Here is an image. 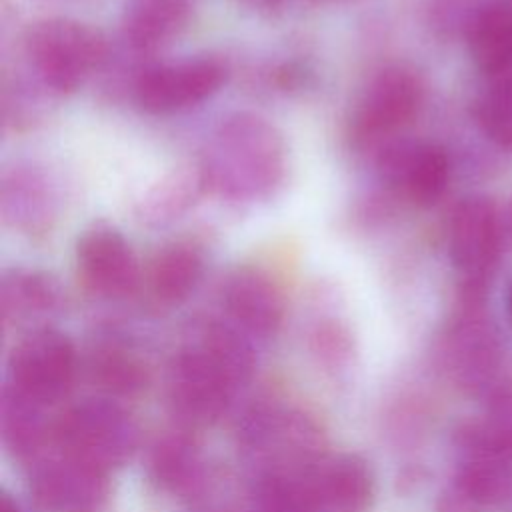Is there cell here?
<instances>
[{
    "instance_id": "6da1fadb",
    "label": "cell",
    "mask_w": 512,
    "mask_h": 512,
    "mask_svg": "<svg viewBox=\"0 0 512 512\" xmlns=\"http://www.w3.org/2000/svg\"><path fill=\"white\" fill-rule=\"evenodd\" d=\"M256 356L250 336L232 322H208L174 358L168 396L188 424L220 418L234 392L250 380Z\"/></svg>"
},
{
    "instance_id": "7a4b0ae2",
    "label": "cell",
    "mask_w": 512,
    "mask_h": 512,
    "mask_svg": "<svg viewBox=\"0 0 512 512\" xmlns=\"http://www.w3.org/2000/svg\"><path fill=\"white\" fill-rule=\"evenodd\" d=\"M202 170L208 188L234 202H256L274 194L286 170L282 134L256 114H234L214 130Z\"/></svg>"
},
{
    "instance_id": "3957f363",
    "label": "cell",
    "mask_w": 512,
    "mask_h": 512,
    "mask_svg": "<svg viewBox=\"0 0 512 512\" xmlns=\"http://www.w3.org/2000/svg\"><path fill=\"white\" fill-rule=\"evenodd\" d=\"M240 442L258 478L298 480L324 456L318 426L306 414L282 406L254 408L242 420Z\"/></svg>"
},
{
    "instance_id": "277c9868",
    "label": "cell",
    "mask_w": 512,
    "mask_h": 512,
    "mask_svg": "<svg viewBox=\"0 0 512 512\" xmlns=\"http://www.w3.org/2000/svg\"><path fill=\"white\" fill-rule=\"evenodd\" d=\"M106 54L102 32L72 18L38 20L26 34V56L34 74L58 94L78 90Z\"/></svg>"
},
{
    "instance_id": "5b68a950",
    "label": "cell",
    "mask_w": 512,
    "mask_h": 512,
    "mask_svg": "<svg viewBox=\"0 0 512 512\" xmlns=\"http://www.w3.org/2000/svg\"><path fill=\"white\" fill-rule=\"evenodd\" d=\"M58 448L104 472L122 466L136 450L138 428L112 400L90 398L68 408L54 424Z\"/></svg>"
},
{
    "instance_id": "8992f818",
    "label": "cell",
    "mask_w": 512,
    "mask_h": 512,
    "mask_svg": "<svg viewBox=\"0 0 512 512\" xmlns=\"http://www.w3.org/2000/svg\"><path fill=\"white\" fill-rule=\"evenodd\" d=\"M500 212L488 196H466L452 210L448 254L462 280L464 308H480L502 248Z\"/></svg>"
},
{
    "instance_id": "52a82bcc",
    "label": "cell",
    "mask_w": 512,
    "mask_h": 512,
    "mask_svg": "<svg viewBox=\"0 0 512 512\" xmlns=\"http://www.w3.org/2000/svg\"><path fill=\"white\" fill-rule=\"evenodd\" d=\"M74 376L76 352L70 338L52 328H38L14 348L8 388L34 404L48 406L70 390Z\"/></svg>"
},
{
    "instance_id": "ba28073f",
    "label": "cell",
    "mask_w": 512,
    "mask_h": 512,
    "mask_svg": "<svg viewBox=\"0 0 512 512\" xmlns=\"http://www.w3.org/2000/svg\"><path fill=\"white\" fill-rule=\"evenodd\" d=\"M422 84L404 66H386L362 90L352 116L350 136L356 146H372L404 128L418 112Z\"/></svg>"
},
{
    "instance_id": "9c48e42d",
    "label": "cell",
    "mask_w": 512,
    "mask_h": 512,
    "mask_svg": "<svg viewBox=\"0 0 512 512\" xmlns=\"http://www.w3.org/2000/svg\"><path fill=\"white\" fill-rule=\"evenodd\" d=\"M30 490L44 512H100L110 486L108 472L60 450L34 468Z\"/></svg>"
},
{
    "instance_id": "30bf717a",
    "label": "cell",
    "mask_w": 512,
    "mask_h": 512,
    "mask_svg": "<svg viewBox=\"0 0 512 512\" xmlns=\"http://www.w3.org/2000/svg\"><path fill=\"white\" fill-rule=\"evenodd\" d=\"M444 360L452 380L466 392L482 398L500 378L502 348L492 326L478 308H464L448 332Z\"/></svg>"
},
{
    "instance_id": "8fae6325",
    "label": "cell",
    "mask_w": 512,
    "mask_h": 512,
    "mask_svg": "<svg viewBox=\"0 0 512 512\" xmlns=\"http://www.w3.org/2000/svg\"><path fill=\"white\" fill-rule=\"evenodd\" d=\"M308 512H368L374 480L356 454L318 458L298 480Z\"/></svg>"
},
{
    "instance_id": "7c38bea8",
    "label": "cell",
    "mask_w": 512,
    "mask_h": 512,
    "mask_svg": "<svg viewBox=\"0 0 512 512\" xmlns=\"http://www.w3.org/2000/svg\"><path fill=\"white\" fill-rule=\"evenodd\" d=\"M224 66L214 58H194L146 70L136 82V100L148 114H172L220 90Z\"/></svg>"
},
{
    "instance_id": "4fadbf2b",
    "label": "cell",
    "mask_w": 512,
    "mask_h": 512,
    "mask_svg": "<svg viewBox=\"0 0 512 512\" xmlns=\"http://www.w3.org/2000/svg\"><path fill=\"white\" fill-rule=\"evenodd\" d=\"M378 168L384 182L414 206H434L446 192L450 178L448 154L432 142H394L388 144Z\"/></svg>"
},
{
    "instance_id": "5bb4252c",
    "label": "cell",
    "mask_w": 512,
    "mask_h": 512,
    "mask_svg": "<svg viewBox=\"0 0 512 512\" xmlns=\"http://www.w3.org/2000/svg\"><path fill=\"white\" fill-rule=\"evenodd\" d=\"M76 262L88 288L100 296L122 298L138 288V258L130 242L108 224L84 230L76 242Z\"/></svg>"
},
{
    "instance_id": "9a60e30c",
    "label": "cell",
    "mask_w": 512,
    "mask_h": 512,
    "mask_svg": "<svg viewBox=\"0 0 512 512\" xmlns=\"http://www.w3.org/2000/svg\"><path fill=\"white\" fill-rule=\"evenodd\" d=\"M230 322L248 336H274L284 318V300L278 286L258 268L234 270L222 290Z\"/></svg>"
},
{
    "instance_id": "2e32d148",
    "label": "cell",
    "mask_w": 512,
    "mask_h": 512,
    "mask_svg": "<svg viewBox=\"0 0 512 512\" xmlns=\"http://www.w3.org/2000/svg\"><path fill=\"white\" fill-rule=\"evenodd\" d=\"M466 38L480 70L512 72V0H496L476 10L466 24Z\"/></svg>"
},
{
    "instance_id": "e0dca14e",
    "label": "cell",
    "mask_w": 512,
    "mask_h": 512,
    "mask_svg": "<svg viewBox=\"0 0 512 512\" xmlns=\"http://www.w3.org/2000/svg\"><path fill=\"white\" fill-rule=\"evenodd\" d=\"M148 476L164 492L192 496L204 484V460L186 434L162 436L148 454Z\"/></svg>"
},
{
    "instance_id": "ac0fdd59",
    "label": "cell",
    "mask_w": 512,
    "mask_h": 512,
    "mask_svg": "<svg viewBox=\"0 0 512 512\" xmlns=\"http://www.w3.org/2000/svg\"><path fill=\"white\" fill-rule=\"evenodd\" d=\"M208 188L202 166H180L154 182L138 200L136 216L148 226L168 224L186 214Z\"/></svg>"
},
{
    "instance_id": "d6986e66",
    "label": "cell",
    "mask_w": 512,
    "mask_h": 512,
    "mask_svg": "<svg viewBox=\"0 0 512 512\" xmlns=\"http://www.w3.org/2000/svg\"><path fill=\"white\" fill-rule=\"evenodd\" d=\"M204 270V258L200 250L190 242H172L156 252L148 268L150 294L166 304L174 306L184 302Z\"/></svg>"
},
{
    "instance_id": "ffe728a7",
    "label": "cell",
    "mask_w": 512,
    "mask_h": 512,
    "mask_svg": "<svg viewBox=\"0 0 512 512\" xmlns=\"http://www.w3.org/2000/svg\"><path fill=\"white\" fill-rule=\"evenodd\" d=\"M188 14L190 0H128L122 32L138 50L156 48L184 28Z\"/></svg>"
},
{
    "instance_id": "44dd1931",
    "label": "cell",
    "mask_w": 512,
    "mask_h": 512,
    "mask_svg": "<svg viewBox=\"0 0 512 512\" xmlns=\"http://www.w3.org/2000/svg\"><path fill=\"white\" fill-rule=\"evenodd\" d=\"M452 482L482 510L500 506L512 496V460L480 452H458Z\"/></svg>"
},
{
    "instance_id": "7402d4cb",
    "label": "cell",
    "mask_w": 512,
    "mask_h": 512,
    "mask_svg": "<svg viewBox=\"0 0 512 512\" xmlns=\"http://www.w3.org/2000/svg\"><path fill=\"white\" fill-rule=\"evenodd\" d=\"M40 404H34L8 386L2 398L0 430L8 452L18 460L34 458L46 440V422Z\"/></svg>"
},
{
    "instance_id": "603a6c76",
    "label": "cell",
    "mask_w": 512,
    "mask_h": 512,
    "mask_svg": "<svg viewBox=\"0 0 512 512\" xmlns=\"http://www.w3.org/2000/svg\"><path fill=\"white\" fill-rule=\"evenodd\" d=\"M2 316L10 320H28L32 316L50 312L58 302V286L54 280L36 270H12L4 276L2 288Z\"/></svg>"
},
{
    "instance_id": "cb8c5ba5",
    "label": "cell",
    "mask_w": 512,
    "mask_h": 512,
    "mask_svg": "<svg viewBox=\"0 0 512 512\" xmlns=\"http://www.w3.org/2000/svg\"><path fill=\"white\" fill-rule=\"evenodd\" d=\"M46 180L34 172L16 170L2 184V212L14 226L34 230L46 222L52 206Z\"/></svg>"
},
{
    "instance_id": "d4e9b609",
    "label": "cell",
    "mask_w": 512,
    "mask_h": 512,
    "mask_svg": "<svg viewBox=\"0 0 512 512\" xmlns=\"http://www.w3.org/2000/svg\"><path fill=\"white\" fill-rule=\"evenodd\" d=\"M92 376L96 384L108 394L130 396L146 386V368L122 350H102L92 362Z\"/></svg>"
},
{
    "instance_id": "484cf974",
    "label": "cell",
    "mask_w": 512,
    "mask_h": 512,
    "mask_svg": "<svg viewBox=\"0 0 512 512\" xmlns=\"http://www.w3.org/2000/svg\"><path fill=\"white\" fill-rule=\"evenodd\" d=\"M482 132L500 148L512 150V78L492 84L476 106Z\"/></svg>"
},
{
    "instance_id": "4316f807",
    "label": "cell",
    "mask_w": 512,
    "mask_h": 512,
    "mask_svg": "<svg viewBox=\"0 0 512 512\" xmlns=\"http://www.w3.org/2000/svg\"><path fill=\"white\" fill-rule=\"evenodd\" d=\"M248 512H308L296 480L258 478Z\"/></svg>"
},
{
    "instance_id": "83f0119b",
    "label": "cell",
    "mask_w": 512,
    "mask_h": 512,
    "mask_svg": "<svg viewBox=\"0 0 512 512\" xmlns=\"http://www.w3.org/2000/svg\"><path fill=\"white\" fill-rule=\"evenodd\" d=\"M314 348L326 362L340 364L350 352V338L342 328L334 324L322 326L314 336Z\"/></svg>"
},
{
    "instance_id": "f1b7e54d",
    "label": "cell",
    "mask_w": 512,
    "mask_h": 512,
    "mask_svg": "<svg viewBox=\"0 0 512 512\" xmlns=\"http://www.w3.org/2000/svg\"><path fill=\"white\" fill-rule=\"evenodd\" d=\"M436 512H484V510L458 484L450 480L436 500Z\"/></svg>"
},
{
    "instance_id": "f546056e",
    "label": "cell",
    "mask_w": 512,
    "mask_h": 512,
    "mask_svg": "<svg viewBox=\"0 0 512 512\" xmlns=\"http://www.w3.org/2000/svg\"><path fill=\"white\" fill-rule=\"evenodd\" d=\"M500 228H502V242L512 248V198L500 212Z\"/></svg>"
},
{
    "instance_id": "4dcf8cb0",
    "label": "cell",
    "mask_w": 512,
    "mask_h": 512,
    "mask_svg": "<svg viewBox=\"0 0 512 512\" xmlns=\"http://www.w3.org/2000/svg\"><path fill=\"white\" fill-rule=\"evenodd\" d=\"M0 512H22V510L8 494H2L0 496Z\"/></svg>"
},
{
    "instance_id": "1f68e13d",
    "label": "cell",
    "mask_w": 512,
    "mask_h": 512,
    "mask_svg": "<svg viewBox=\"0 0 512 512\" xmlns=\"http://www.w3.org/2000/svg\"><path fill=\"white\" fill-rule=\"evenodd\" d=\"M250 2L256 6H262V8H272V6H278L282 0H250Z\"/></svg>"
},
{
    "instance_id": "d6a6232c",
    "label": "cell",
    "mask_w": 512,
    "mask_h": 512,
    "mask_svg": "<svg viewBox=\"0 0 512 512\" xmlns=\"http://www.w3.org/2000/svg\"><path fill=\"white\" fill-rule=\"evenodd\" d=\"M506 306H508V314H510V318H512V284H510V288H508V298H506Z\"/></svg>"
}]
</instances>
